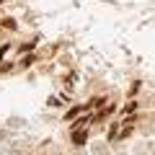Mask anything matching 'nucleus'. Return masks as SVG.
<instances>
[{
  "label": "nucleus",
  "mask_w": 155,
  "mask_h": 155,
  "mask_svg": "<svg viewBox=\"0 0 155 155\" xmlns=\"http://www.w3.org/2000/svg\"><path fill=\"white\" fill-rule=\"evenodd\" d=\"M72 142H75V145H83L85 142V129H72Z\"/></svg>",
  "instance_id": "f257e3e1"
},
{
  "label": "nucleus",
  "mask_w": 155,
  "mask_h": 155,
  "mask_svg": "<svg viewBox=\"0 0 155 155\" xmlns=\"http://www.w3.org/2000/svg\"><path fill=\"white\" fill-rule=\"evenodd\" d=\"M3 26H5V28H16V21H13V18H8V21H3Z\"/></svg>",
  "instance_id": "f03ea898"
}]
</instances>
